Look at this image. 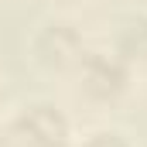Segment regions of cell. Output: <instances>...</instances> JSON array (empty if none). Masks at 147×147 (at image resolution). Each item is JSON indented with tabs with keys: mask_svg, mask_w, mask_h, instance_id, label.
<instances>
[{
	"mask_svg": "<svg viewBox=\"0 0 147 147\" xmlns=\"http://www.w3.org/2000/svg\"><path fill=\"white\" fill-rule=\"evenodd\" d=\"M75 123L55 99H28L0 116V147H72Z\"/></svg>",
	"mask_w": 147,
	"mask_h": 147,
	"instance_id": "obj_2",
	"label": "cell"
},
{
	"mask_svg": "<svg viewBox=\"0 0 147 147\" xmlns=\"http://www.w3.org/2000/svg\"><path fill=\"white\" fill-rule=\"evenodd\" d=\"M55 14H75V10H82V7H89L92 0H45Z\"/></svg>",
	"mask_w": 147,
	"mask_h": 147,
	"instance_id": "obj_6",
	"label": "cell"
},
{
	"mask_svg": "<svg viewBox=\"0 0 147 147\" xmlns=\"http://www.w3.org/2000/svg\"><path fill=\"white\" fill-rule=\"evenodd\" d=\"M72 147H140L123 127H113V123H99V127H89L82 134H75Z\"/></svg>",
	"mask_w": 147,
	"mask_h": 147,
	"instance_id": "obj_5",
	"label": "cell"
},
{
	"mask_svg": "<svg viewBox=\"0 0 147 147\" xmlns=\"http://www.w3.org/2000/svg\"><path fill=\"white\" fill-rule=\"evenodd\" d=\"M103 45L144 82L147 79V7L116 10L113 21L106 24V41Z\"/></svg>",
	"mask_w": 147,
	"mask_h": 147,
	"instance_id": "obj_4",
	"label": "cell"
},
{
	"mask_svg": "<svg viewBox=\"0 0 147 147\" xmlns=\"http://www.w3.org/2000/svg\"><path fill=\"white\" fill-rule=\"evenodd\" d=\"M72 103L86 113H116L120 106L130 103V96L137 92V75L130 72L110 48L99 41L82 51V58L72 65V72L62 79Z\"/></svg>",
	"mask_w": 147,
	"mask_h": 147,
	"instance_id": "obj_1",
	"label": "cell"
},
{
	"mask_svg": "<svg viewBox=\"0 0 147 147\" xmlns=\"http://www.w3.org/2000/svg\"><path fill=\"white\" fill-rule=\"evenodd\" d=\"M7 113V86H3V75H0V116Z\"/></svg>",
	"mask_w": 147,
	"mask_h": 147,
	"instance_id": "obj_7",
	"label": "cell"
},
{
	"mask_svg": "<svg viewBox=\"0 0 147 147\" xmlns=\"http://www.w3.org/2000/svg\"><path fill=\"white\" fill-rule=\"evenodd\" d=\"M89 48L86 31L72 21V14H51L34 28V34L28 38V55L34 62V69L48 79H65L72 72V65L82 58V51Z\"/></svg>",
	"mask_w": 147,
	"mask_h": 147,
	"instance_id": "obj_3",
	"label": "cell"
}]
</instances>
